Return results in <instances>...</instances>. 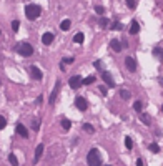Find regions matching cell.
Masks as SVG:
<instances>
[{
  "instance_id": "obj_1",
  "label": "cell",
  "mask_w": 163,
  "mask_h": 166,
  "mask_svg": "<svg viewBox=\"0 0 163 166\" xmlns=\"http://www.w3.org/2000/svg\"><path fill=\"white\" fill-rule=\"evenodd\" d=\"M87 163L88 166H100L102 165V156H100V151L97 148H92L87 155Z\"/></svg>"
},
{
  "instance_id": "obj_2",
  "label": "cell",
  "mask_w": 163,
  "mask_h": 166,
  "mask_svg": "<svg viewBox=\"0 0 163 166\" xmlns=\"http://www.w3.org/2000/svg\"><path fill=\"white\" fill-rule=\"evenodd\" d=\"M42 13V7L40 5H35V4H30V5L25 7V15L28 20H35V18H38Z\"/></svg>"
},
{
  "instance_id": "obj_3",
  "label": "cell",
  "mask_w": 163,
  "mask_h": 166,
  "mask_svg": "<svg viewBox=\"0 0 163 166\" xmlns=\"http://www.w3.org/2000/svg\"><path fill=\"white\" fill-rule=\"evenodd\" d=\"M15 50L20 53L22 57H32L33 55V47H32L30 43H27V42H20L15 47Z\"/></svg>"
},
{
  "instance_id": "obj_4",
  "label": "cell",
  "mask_w": 163,
  "mask_h": 166,
  "mask_svg": "<svg viewBox=\"0 0 163 166\" xmlns=\"http://www.w3.org/2000/svg\"><path fill=\"white\" fill-rule=\"evenodd\" d=\"M28 72H30V75H32L33 80H42V78H43V73H42L40 68L35 67V65H32V67L28 68Z\"/></svg>"
},
{
  "instance_id": "obj_5",
  "label": "cell",
  "mask_w": 163,
  "mask_h": 166,
  "mask_svg": "<svg viewBox=\"0 0 163 166\" xmlns=\"http://www.w3.org/2000/svg\"><path fill=\"white\" fill-rule=\"evenodd\" d=\"M75 106H77L78 110H80V111H85V110L88 108L87 100L83 98V96H77V98H75Z\"/></svg>"
},
{
  "instance_id": "obj_6",
  "label": "cell",
  "mask_w": 163,
  "mask_h": 166,
  "mask_svg": "<svg viewBox=\"0 0 163 166\" xmlns=\"http://www.w3.org/2000/svg\"><path fill=\"white\" fill-rule=\"evenodd\" d=\"M68 85H70L73 90L77 88H80V85H82V78L78 77V75H73V77H70V82H68Z\"/></svg>"
},
{
  "instance_id": "obj_7",
  "label": "cell",
  "mask_w": 163,
  "mask_h": 166,
  "mask_svg": "<svg viewBox=\"0 0 163 166\" xmlns=\"http://www.w3.org/2000/svg\"><path fill=\"white\" fill-rule=\"evenodd\" d=\"M102 78H103V82L107 83L110 88H113V87H115V80L112 78V75H110L108 72H103V73H102Z\"/></svg>"
},
{
  "instance_id": "obj_8",
  "label": "cell",
  "mask_w": 163,
  "mask_h": 166,
  "mask_svg": "<svg viewBox=\"0 0 163 166\" xmlns=\"http://www.w3.org/2000/svg\"><path fill=\"white\" fill-rule=\"evenodd\" d=\"M53 38H55V35H53L52 32H45V33L42 35V42H43V45H50L52 42H53Z\"/></svg>"
},
{
  "instance_id": "obj_9",
  "label": "cell",
  "mask_w": 163,
  "mask_h": 166,
  "mask_svg": "<svg viewBox=\"0 0 163 166\" xmlns=\"http://www.w3.org/2000/svg\"><path fill=\"white\" fill-rule=\"evenodd\" d=\"M125 65H127V68L130 70V72H135V70H137V62H135L132 57L125 58Z\"/></svg>"
},
{
  "instance_id": "obj_10",
  "label": "cell",
  "mask_w": 163,
  "mask_h": 166,
  "mask_svg": "<svg viewBox=\"0 0 163 166\" xmlns=\"http://www.w3.org/2000/svg\"><path fill=\"white\" fill-rule=\"evenodd\" d=\"M43 155V145H38L35 148V156H33V165H37V163H38V160H40V156Z\"/></svg>"
},
{
  "instance_id": "obj_11",
  "label": "cell",
  "mask_w": 163,
  "mask_h": 166,
  "mask_svg": "<svg viewBox=\"0 0 163 166\" xmlns=\"http://www.w3.org/2000/svg\"><path fill=\"white\" fill-rule=\"evenodd\" d=\"M17 133H18L22 138H27V136H28V131H27V128H25V126H23L22 123L17 124Z\"/></svg>"
},
{
  "instance_id": "obj_12",
  "label": "cell",
  "mask_w": 163,
  "mask_h": 166,
  "mask_svg": "<svg viewBox=\"0 0 163 166\" xmlns=\"http://www.w3.org/2000/svg\"><path fill=\"white\" fill-rule=\"evenodd\" d=\"M110 47L113 48V52H122V43H120L117 38H113V40L110 42Z\"/></svg>"
},
{
  "instance_id": "obj_13",
  "label": "cell",
  "mask_w": 163,
  "mask_h": 166,
  "mask_svg": "<svg viewBox=\"0 0 163 166\" xmlns=\"http://www.w3.org/2000/svg\"><path fill=\"white\" fill-rule=\"evenodd\" d=\"M58 90H60V82L55 83V88H53V91H52V95H50V103L52 105H53V101H55V98H57V95H58Z\"/></svg>"
},
{
  "instance_id": "obj_14",
  "label": "cell",
  "mask_w": 163,
  "mask_h": 166,
  "mask_svg": "<svg viewBox=\"0 0 163 166\" xmlns=\"http://www.w3.org/2000/svg\"><path fill=\"white\" fill-rule=\"evenodd\" d=\"M138 32H140V23L133 20V22H132V25H130V33H132V35H137Z\"/></svg>"
},
{
  "instance_id": "obj_15",
  "label": "cell",
  "mask_w": 163,
  "mask_h": 166,
  "mask_svg": "<svg viewBox=\"0 0 163 166\" xmlns=\"http://www.w3.org/2000/svg\"><path fill=\"white\" fill-rule=\"evenodd\" d=\"M83 40H85V35H83L82 32L75 33V37H73V42H75V43H83Z\"/></svg>"
},
{
  "instance_id": "obj_16",
  "label": "cell",
  "mask_w": 163,
  "mask_h": 166,
  "mask_svg": "<svg viewBox=\"0 0 163 166\" xmlns=\"http://www.w3.org/2000/svg\"><path fill=\"white\" fill-rule=\"evenodd\" d=\"M70 27H72V22L68 20V18H67V20H63V22L60 23V28H62L63 32H67L68 28H70Z\"/></svg>"
},
{
  "instance_id": "obj_17",
  "label": "cell",
  "mask_w": 163,
  "mask_h": 166,
  "mask_svg": "<svg viewBox=\"0 0 163 166\" xmlns=\"http://www.w3.org/2000/svg\"><path fill=\"white\" fill-rule=\"evenodd\" d=\"M153 55H155V57L157 58H160V60H163V50L162 48H153Z\"/></svg>"
},
{
  "instance_id": "obj_18",
  "label": "cell",
  "mask_w": 163,
  "mask_h": 166,
  "mask_svg": "<svg viewBox=\"0 0 163 166\" xmlns=\"http://www.w3.org/2000/svg\"><path fill=\"white\" fill-rule=\"evenodd\" d=\"M62 128H63V130H70L72 128V121L70 120H62Z\"/></svg>"
},
{
  "instance_id": "obj_19",
  "label": "cell",
  "mask_w": 163,
  "mask_h": 166,
  "mask_svg": "<svg viewBox=\"0 0 163 166\" xmlns=\"http://www.w3.org/2000/svg\"><path fill=\"white\" fill-rule=\"evenodd\" d=\"M9 161H10L12 166H18V160H17V156L12 153V155H9Z\"/></svg>"
},
{
  "instance_id": "obj_20",
  "label": "cell",
  "mask_w": 163,
  "mask_h": 166,
  "mask_svg": "<svg viewBox=\"0 0 163 166\" xmlns=\"http://www.w3.org/2000/svg\"><path fill=\"white\" fill-rule=\"evenodd\" d=\"M83 131H85V133H88V135H92L95 130H93V126L90 123H85V124H83Z\"/></svg>"
},
{
  "instance_id": "obj_21",
  "label": "cell",
  "mask_w": 163,
  "mask_h": 166,
  "mask_svg": "<svg viewBox=\"0 0 163 166\" xmlns=\"http://www.w3.org/2000/svg\"><path fill=\"white\" fill-rule=\"evenodd\" d=\"M92 83H95V77H87L85 80H82V85H92Z\"/></svg>"
},
{
  "instance_id": "obj_22",
  "label": "cell",
  "mask_w": 163,
  "mask_h": 166,
  "mask_svg": "<svg viewBox=\"0 0 163 166\" xmlns=\"http://www.w3.org/2000/svg\"><path fill=\"white\" fill-rule=\"evenodd\" d=\"M120 96H122L123 100H128L130 96H132V93H130L128 90H120Z\"/></svg>"
},
{
  "instance_id": "obj_23",
  "label": "cell",
  "mask_w": 163,
  "mask_h": 166,
  "mask_svg": "<svg viewBox=\"0 0 163 166\" xmlns=\"http://www.w3.org/2000/svg\"><path fill=\"white\" fill-rule=\"evenodd\" d=\"M140 120H142L145 124H150V123H152V121H150V116H148L147 113H142V115H140Z\"/></svg>"
},
{
  "instance_id": "obj_24",
  "label": "cell",
  "mask_w": 163,
  "mask_h": 166,
  "mask_svg": "<svg viewBox=\"0 0 163 166\" xmlns=\"http://www.w3.org/2000/svg\"><path fill=\"white\" fill-rule=\"evenodd\" d=\"M110 28H112V30H122L123 25L120 23V22H113L112 25H110Z\"/></svg>"
},
{
  "instance_id": "obj_25",
  "label": "cell",
  "mask_w": 163,
  "mask_h": 166,
  "mask_svg": "<svg viewBox=\"0 0 163 166\" xmlns=\"http://www.w3.org/2000/svg\"><path fill=\"white\" fill-rule=\"evenodd\" d=\"M125 146H127L128 150H132V148H133V141H132V138H130V136H127V138H125Z\"/></svg>"
},
{
  "instance_id": "obj_26",
  "label": "cell",
  "mask_w": 163,
  "mask_h": 166,
  "mask_svg": "<svg viewBox=\"0 0 163 166\" xmlns=\"http://www.w3.org/2000/svg\"><path fill=\"white\" fill-rule=\"evenodd\" d=\"M38 128H40V121H38V120H33V121H32V130H35V131H38Z\"/></svg>"
},
{
  "instance_id": "obj_27",
  "label": "cell",
  "mask_w": 163,
  "mask_h": 166,
  "mask_svg": "<svg viewBox=\"0 0 163 166\" xmlns=\"http://www.w3.org/2000/svg\"><path fill=\"white\" fill-rule=\"evenodd\" d=\"M133 108H135V111H138V113H140V111H142V108H143V103H142V101H135Z\"/></svg>"
},
{
  "instance_id": "obj_28",
  "label": "cell",
  "mask_w": 163,
  "mask_h": 166,
  "mask_svg": "<svg viewBox=\"0 0 163 166\" xmlns=\"http://www.w3.org/2000/svg\"><path fill=\"white\" fill-rule=\"evenodd\" d=\"M148 148H150V151H152V153H158V151H160V146L155 145V143H152V145L148 146Z\"/></svg>"
},
{
  "instance_id": "obj_29",
  "label": "cell",
  "mask_w": 163,
  "mask_h": 166,
  "mask_svg": "<svg viewBox=\"0 0 163 166\" xmlns=\"http://www.w3.org/2000/svg\"><path fill=\"white\" fill-rule=\"evenodd\" d=\"M5 126H7V120H5V116L0 115V130H4Z\"/></svg>"
},
{
  "instance_id": "obj_30",
  "label": "cell",
  "mask_w": 163,
  "mask_h": 166,
  "mask_svg": "<svg viewBox=\"0 0 163 166\" xmlns=\"http://www.w3.org/2000/svg\"><path fill=\"white\" fill-rule=\"evenodd\" d=\"M18 27H20V22H18V20H13V22H12V30H13V32L18 30Z\"/></svg>"
},
{
  "instance_id": "obj_31",
  "label": "cell",
  "mask_w": 163,
  "mask_h": 166,
  "mask_svg": "<svg viewBox=\"0 0 163 166\" xmlns=\"http://www.w3.org/2000/svg\"><path fill=\"white\" fill-rule=\"evenodd\" d=\"M95 12H97L98 15H103V13H105V8H103L102 5H97L95 7Z\"/></svg>"
},
{
  "instance_id": "obj_32",
  "label": "cell",
  "mask_w": 163,
  "mask_h": 166,
  "mask_svg": "<svg viewBox=\"0 0 163 166\" xmlns=\"http://www.w3.org/2000/svg\"><path fill=\"white\" fill-rule=\"evenodd\" d=\"M108 23H110V22H108V18H100V27H102V28L108 27Z\"/></svg>"
},
{
  "instance_id": "obj_33",
  "label": "cell",
  "mask_w": 163,
  "mask_h": 166,
  "mask_svg": "<svg viewBox=\"0 0 163 166\" xmlns=\"http://www.w3.org/2000/svg\"><path fill=\"white\" fill-rule=\"evenodd\" d=\"M127 5L130 7V8H135V5H137V2H135V0H127Z\"/></svg>"
},
{
  "instance_id": "obj_34",
  "label": "cell",
  "mask_w": 163,
  "mask_h": 166,
  "mask_svg": "<svg viewBox=\"0 0 163 166\" xmlns=\"http://www.w3.org/2000/svg\"><path fill=\"white\" fill-rule=\"evenodd\" d=\"M73 60H75L73 57H68V58H63V60H62V63H63V65H65V63H72Z\"/></svg>"
},
{
  "instance_id": "obj_35",
  "label": "cell",
  "mask_w": 163,
  "mask_h": 166,
  "mask_svg": "<svg viewBox=\"0 0 163 166\" xmlns=\"http://www.w3.org/2000/svg\"><path fill=\"white\" fill-rule=\"evenodd\" d=\"M93 67L100 70V68H102V62H98V60H97V62H93Z\"/></svg>"
},
{
  "instance_id": "obj_36",
  "label": "cell",
  "mask_w": 163,
  "mask_h": 166,
  "mask_svg": "<svg viewBox=\"0 0 163 166\" xmlns=\"http://www.w3.org/2000/svg\"><path fill=\"white\" fill-rule=\"evenodd\" d=\"M100 90H102L103 95H107V87H100Z\"/></svg>"
},
{
  "instance_id": "obj_37",
  "label": "cell",
  "mask_w": 163,
  "mask_h": 166,
  "mask_svg": "<svg viewBox=\"0 0 163 166\" xmlns=\"http://www.w3.org/2000/svg\"><path fill=\"white\" fill-rule=\"evenodd\" d=\"M42 101H43V98H42V95H40V96H38V98H37V105H40Z\"/></svg>"
},
{
  "instance_id": "obj_38",
  "label": "cell",
  "mask_w": 163,
  "mask_h": 166,
  "mask_svg": "<svg viewBox=\"0 0 163 166\" xmlns=\"http://www.w3.org/2000/svg\"><path fill=\"white\" fill-rule=\"evenodd\" d=\"M137 166H143V161L140 160V158H138V160H137Z\"/></svg>"
},
{
  "instance_id": "obj_39",
  "label": "cell",
  "mask_w": 163,
  "mask_h": 166,
  "mask_svg": "<svg viewBox=\"0 0 163 166\" xmlns=\"http://www.w3.org/2000/svg\"><path fill=\"white\" fill-rule=\"evenodd\" d=\"M162 111H163V106H162Z\"/></svg>"
},
{
  "instance_id": "obj_40",
  "label": "cell",
  "mask_w": 163,
  "mask_h": 166,
  "mask_svg": "<svg viewBox=\"0 0 163 166\" xmlns=\"http://www.w3.org/2000/svg\"><path fill=\"white\" fill-rule=\"evenodd\" d=\"M0 35H2V32H0Z\"/></svg>"
},
{
  "instance_id": "obj_41",
  "label": "cell",
  "mask_w": 163,
  "mask_h": 166,
  "mask_svg": "<svg viewBox=\"0 0 163 166\" xmlns=\"http://www.w3.org/2000/svg\"><path fill=\"white\" fill-rule=\"evenodd\" d=\"M107 166H110V165H107Z\"/></svg>"
}]
</instances>
